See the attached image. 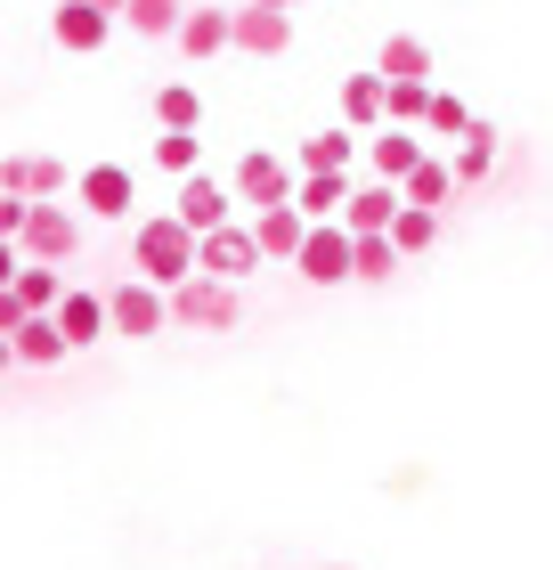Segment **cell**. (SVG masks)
I'll use <instances>...</instances> for the list:
<instances>
[{"mask_svg":"<svg viewBox=\"0 0 553 570\" xmlns=\"http://www.w3.org/2000/svg\"><path fill=\"white\" fill-rule=\"evenodd\" d=\"M17 326H24V302H17V294H0V343H9Z\"/></svg>","mask_w":553,"mask_h":570,"instance_id":"34","label":"cell"},{"mask_svg":"<svg viewBox=\"0 0 553 570\" xmlns=\"http://www.w3.org/2000/svg\"><path fill=\"white\" fill-rule=\"evenodd\" d=\"M58 334H66V351H82L107 334V294H73L66 285V302H58Z\"/></svg>","mask_w":553,"mask_h":570,"instance_id":"20","label":"cell"},{"mask_svg":"<svg viewBox=\"0 0 553 570\" xmlns=\"http://www.w3.org/2000/svg\"><path fill=\"white\" fill-rule=\"evenodd\" d=\"M424 107H432V82H383V122L391 131H424Z\"/></svg>","mask_w":553,"mask_h":570,"instance_id":"26","label":"cell"},{"mask_svg":"<svg viewBox=\"0 0 553 570\" xmlns=\"http://www.w3.org/2000/svg\"><path fill=\"white\" fill-rule=\"evenodd\" d=\"M228 49H245V58H285V49H294V17L245 0V9H228Z\"/></svg>","mask_w":553,"mask_h":570,"instance_id":"9","label":"cell"},{"mask_svg":"<svg viewBox=\"0 0 553 570\" xmlns=\"http://www.w3.org/2000/svg\"><path fill=\"white\" fill-rule=\"evenodd\" d=\"M196 269H204V277H220V285L253 277V269H260L253 220H228V228H213V237H196Z\"/></svg>","mask_w":553,"mask_h":570,"instance_id":"7","label":"cell"},{"mask_svg":"<svg viewBox=\"0 0 553 570\" xmlns=\"http://www.w3.org/2000/svg\"><path fill=\"white\" fill-rule=\"evenodd\" d=\"M24 213H33V204H17V196H0V245H17V237H24Z\"/></svg>","mask_w":553,"mask_h":570,"instance_id":"33","label":"cell"},{"mask_svg":"<svg viewBox=\"0 0 553 570\" xmlns=\"http://www.w3.org/2000/svg\"><path fill=\"white\" fill-rule=\"evenodd\" d=\"M350 188H358V179H342V171H309V179H294V213H302L309 228H318V220H342Z\"/></svg>","mask_w":553,"mask_h":570,"instance_id":"14","label":"cell"},{"mask_svg":"<svg viewBox=\"0 0 553 570\" xmlns=\"http://www.w3.org/2000/svg\"><path fill=\"white\" fill-rule=\"evenodd\" d=\"M440 237V213H415V204H399V220H391V253L399 262H415V253H432Z\"/></svg>","mask_w":553,"mask_h":570,"instance_id":"29","label":"cell"},{"mask_svg":"<svg viewBox=\"0 0 553 570\" xmlns=\"http://www.w3.org/2000/svg\"><path fill=\"white\" fill-rule=\"evenodd\" d=\"M17 269H24V253H17V245H0V294L17 285Z\"/></svg>","mask_w":553,"mask_h":570,"instance_id":"35","label":"cell"},{"mask_svg":"<svg viewBox=\"0 0 553 570\" xmlns=\"http://www.w3.org/2000/svg\"><path fill=\"white\" fill-rule=\"evenodd\" d=\"M424 155H432V147H424V131H391V122H383V131L366 139V171H375L383 188H399V179L424 164Z\"/></svg>","mask_w":553,"mask_h":570,"instance_id":"12","label":"cell"},{"mask_svg":"<svg viewBox=\"0 0 553 570\" xmlns=\"http://www.w3.org/2000/svg\"><path fill=\"white\" fill-rule=\"evenodd\" d=\"M130 269H139L155 294H171V285L196 277V237L171 213H155V220H139V237H130Z\"/></svg>","mask_w":553,"mask_h":570,"instance_id":"1","label":"cell"},{"mask_svg":"<svg viewBox=\"0 0 553 570\" xmlns=\"http://www.w3.org/2000/svg\"><path fill=\"white\" fill-rule=\"evenodd\" d=\"M447 196H456V171H447V155H424V164L399 179V204H415V213H447Z\"/></svg>","mask_w":553,"mask_h":570,"instance_id":"17","label":"cell"},{"mask_svg":"<svg viewBox=\"0 0 553 570\" xmlns=\"http://www.w3.org/2000/svg\"><path fill=\"white\" fill-rule=\"evenodd\" d=\"M472 131V107L456 90H432V107H424V139H464Z\"/></svg>","mask_w":553,"mask_h":570,"instance_id":"30","label":"cell"},{"mask_svg":"<svg viewBox=\"0 0 553 570\" xmlns=\"http://www.w3.org/2000/svg\"><path fill=\"white\" fill-rule=\"evenodd\" d=\"M260 9H277V17H294V9H309V0H260Z\"/></svg>","mask_w":553,"mask_h":570,"instance_id":"37","label":"cell"},{"mask_svg":"<svg viewBox=\"0 0 553 570\" xmlns=\"http://www.w3.org/2000/svg\"><path fill=\"white\" fill-rule=\"evenodd\" d=\"M294 164L285 155H269V147H253L245 164H236V179H228V196L236 204H253V213H277V204H294Z\"/></svg>","mask_w":553,"mask_h":570,"instance_id":"4","label":"cell"},{"mask_svg":"<svg viewBox=\"0 0 553 570\" xmlns=\"http://www.w3.org/2000/svg\"><path fill=\"white\" fill-rule=\"evenodd\" d=\"M391 220H399V188H383V179H358L350 204H342V228H350V237H391Z\"/></svg>","mask_w":553,"mask_h":570,"instance_id":"13","label":"cell"},{"mask_svg":"<svg viewBox=\"0 0 553 570\" xmlns=\"http://www.w3.org/2000/svg\"><path fill=\"white\" fill-rule=\"evenodd\" d=\"M342 131H358V139L383 131V73H350L342 82Z\"/></svg>","mask_w":553,"mask_h":570,"instance_id":"18","label":"cell"},{"mask_svg":"<svg viewBox=\"0 0 553 570\" xmlns=\"http://www.w3.org/2000/svg\"><path fill=\"white\" fill-rule=\"evenodd\" d=\"M375 73H383V82H432V49L415 41V33H391L383 58H375Z\"/></svg>","mask_w":553,"mask_h":570,"instance_id":"24","label":"cell"},{"mask_svg":"<svg viewBox=\"0 0 553 570\" xmlns=\"http://www.w3.org/2000/svg\"><path fill=\"white\" fill-rule=\"evenodd\" d=\"M358 131H318V139H302L294 147V171L309 179V171H342V179H350V164H358Z\"/></svg>","mask_w":553,"mask_h":570,"instance_id":"16","label":"cell"},{"mask_svg":"<svg viewBox=\"0 0 553 570\" xmlns=\"http://www.w3.org/2000/svg\"><path fill=\"white\" fill-rule=\"evenodd\" d=\"M171 326H196V334H236V318H245V302H236V285H220V277H188V285H171Z\"/></svg>","mask_w":553,"mask_h":570,"instance_id":"2","label":"cell"},{"mask_svg":"<svg viewBox=\"0 0 553 570\" xmlns=\"http://www.w3.org/2000/svg\"><path fill=\"white\" fill-rule=\"evenodd\" d=\"M171 41L188 49V58H220V49H228V9H188Z\"/></svg>","mask_w":553,"mask_h":570,"instance_id":"25","label":"cell"},{"mask_svg":"<svg viewBox=\"0 0 553 570\" xmlns=\"http://www.w3.org/2000/svg\"><path fill=\"white\" fill-rule=\"evenodd\" d=\"M9 294L24 302V318H58V302H66V277H58V269H41V262H24Z\"/></svg>","mask_w":553,"mask_h":570,"instance_id":"22","label":"cell"},{"mask_svg":"<svg viewBox=\"0 0 553 570\" xmlns=\"http://www.w3.org/2000/svg\"><path fill=\"white\" fill-rule=\"evenodd\" d=\"M9 351H17V367H58V358H66V334H58V318H24V326L9 334Z\"/></svg>","mask_w":553,"mask_h":570,"instance_id":"23","label":"cell"},{"mask_svg":"<svg viewBox=\"0 0 553 570\" xmlns=\"http://www.w3.org/2000/svg\"><path fill=\"white\" fill-rule=\"evenodd\" d=\"M294 269H302L309 285H342V277H350V228H342V220H318V228L302 237Z\"/></svg>","mask_w":553,"mask_h":570,"instance_id":"10","label":"cell"},{"mask_svg":"<svg viewBox=\"0 0 553 570\" xmlns=\"http://www.w3.org/2000/svg\"><path fill=\"white\" fill-rule=\"evenodd\" d=\"M9 367H17V351H9V343H0V375H9Z\"/></svg>","mask_w":553,"mask_h":570,"instance_id":"38","label":"cell"},{"mask_svg":"<svg viewBox=\"0 0 553 570\" xmlns=\"http://www.w3.org/2000/svg\"><path fill=\"white\" fill-rule=\"evenodd\" d=\"M496 155H505V139H496L488 122L472 115V131L456 139V164H447V171H456V188H472V179H488V171H496Z\"/></svg>","mask_w":553,"mask_h":570,"instance_id":"21","label":"cell"},{"mask_svg":"<svg viewBox=\"0 0 553 570\" xmlns=\"http://www.w3.org/2000/svg\"><path fill=\"white\" fill-rule=\"evenodd\" d=\"M391 269H399V253H391V237H350V277L383 285Z\"/></svg>","mask_w":553,"mask_h":570,"instance_id":"31","label":"cell"},{"mask_svg":"<svg viewBox=\"0 0 553 570\" xmlns=\"http://www.w3.org/2000/svg\"><path fill=\"white\" fill-rule=\"evenodd\" d=\"M17 253H24V262H41V269H58V262H73V253H82V220H73L66 204H33V213H24Z\"/></svg>","mask_w":553,"mask_h":570,"instance_id":"3","label":"cell"},{"mask_svg":"<svg viewBox=\"0 0 553 570\" xmlns=\"http://www.w3.org/2000/svg\"><path fill=\"white\" fill-rule=\"evenodd\" d=\"M82 9H98V17H122V9H130V0H82Z\"/></svg>","mask_w":553,"mask_h":570,"instance_id":"36","label":"cell"},{"mask_svg":"<svg viewBox=\"0 0 553 570\" xmlns=\"http://www.w3.org/2000/svg\"><path fill=\"white\" fill-rule=\"evenodd\" d=\"M0 196H17V204H58V196H73V171L58 164V155H0Z\"/></svg>","mask_w":553,"mask_h":570,"instance_id":"6","label":"cell"},{"mask_svg":"<svg viewBox=\"0 0 553 570\" xmlns=\"http://www.w3.org/2000/svg\"><path fill=\"white\" fill-rule=\"evenodd\" d=\"M73 196H82V213L122 220V213H130V196H139V179H130L122 164H90V171H73Z\"/></svg>","mask_w":553,"mask_h":570,"instance_id":"11","label":"cell"},{"mask_svg":"<svg viewBox=\"0 0 553 570\" xmlns=\"http://www.w3.org/2000/svg\"><path fill=\"white\" fill-rule=\"evenodd\" d=\"M155 122H164V131H196V122H204L196 82H164V90H155Z\"/></svg>","mask_w":553,"mask_h":570,"instance_id":"28","label":"cell"},{"mask_svg":"<svg viewBox=\"0 0 553 570\" xmlns=\"http://www.w3.org/2000/svg\"><path fill=\"white\" fill-rule=\"evenodd\" d=\"M196 155H204L196 131H164V139H155V164H164L171 179H196Z\"/></svg>","mask_w":553,"mask_h":570,"instance_id":"32","label":"cell"},{"mask_svg":"<svg viewBox=\"0 0 553 570\" xmlns=\"http://www.w3.org/2000/svg\"><path fill=\"white\" fill-rule=\"evenodd\" d=\"M179 17H188V0H130V9H122V24H130V33H147V41H171Z\"/></svg>","mask_w":553,"mask_h":570,"instance_id":"27","label":"cell"},{"mask_svg":"<svg viewBox=\"0 0 553 570\" xmlns=\"http://www.w3.org/2000/svg\"><path fill=\"white\" fill-rule=\"evenodd\" d=\"M171 220L188 228V237H213V228L236 220V196L220 188L213 171H196V179H179V204H171Z\"/></svg>","mask_w":553,"mask_h":570,"instance_id":"8","label":"cell"},{"mask_svg":"<svg viewBox=\"0 0 553 570\" xmlns=\"http://www.w3.org/2000/svg\"><path fill=\"white\" fill-rule=\"evenodd\" d=\"M309 237V220L294 213V204H277V213H253V245H260V262H294Z\"/></svg>","mask_w":553,"mask_h":570,"instance_id":"15","label":"cell"},{"mask_svg":"<svg viewBox=\"0 0 553 570\" xmlns=\"http://www.w3.org/2000/svg\"><path fill=\"white\" fill-rule=\"evenodd\" d=\"M107 33H115V17L82 9V0H58V49H73V58H90V49H107Z\"/></svg>","mask_w":553,"mask_h":570,"instance_id":"19","label":"cell"},{"mask_svg":"<svg viewBox=\"0 0 553 570\" xmlns=\"http://www.w3.org/2000/svg\"><path fill=\"white\" fill-rule=\"evenodd\" d=\"M164 326H171V302L155 294L147 277H130V285L107 294V334H122V343H147V334H164Z\"/></svg>","mask_w":553,"mask_h":570,"instance_id":"5","label":"cell"},{"mask_svg":"<svg viewBox=\"0 0 553 570\" xmlns=\"http://www.w3.org/2000/svg\"><path fill=\"white\" fill-rule=\"evenodd\" d=\"M334 570H350V562H334Z\"/></svg>","mask_w":553,"mask_h":570,"instance_id":"39","label":"cell"}]
</instances>
